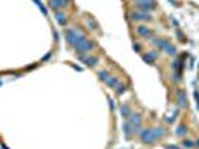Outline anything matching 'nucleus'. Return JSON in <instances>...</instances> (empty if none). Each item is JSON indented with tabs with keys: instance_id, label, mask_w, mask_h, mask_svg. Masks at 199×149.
Segmentation results:
<instances>
[{
	"instance_id": "obj_1",
	"label": "nucleus",
	"mask_w": 199,
	"mask_h": 149,
	"mask_svg": "<svg viewBox=\"0 0 199 149\" xmlns=\"http://www.w3.org/2000/svg\"><path fill=\"white\" fill-rule=\"evenodd\" d=\"M95 48V43L92 42V40L89 39H80L76 45H74V49H76V52L79 54V55H85V54H88V52H91L92 49Z\"/></svg>"
},
{
	"instance_id": "obj_2",
	"label": "nucleus",
	"mask_w": 199,
	"mask_h": 149,
	"mask_svg": "<svg viewBox=\"0 0 199 149\" xmlns=\"http://www.w3.org/2000/svg\"><path fill=\"white\" fill-rule=\"evenodd\" d=\"M65 39L70 45H76L80 39H85V35L79 29H67L65 30Z\"/></svg>"
},
{
	"instance_id": "obj_3",
	"label": "nucleus",
	"mask_w": 199,
	"mask_h": 149,
	"mask_svg": "<svg viewBox=\"0 0 199 149\" xmlns=\"http://www.w3.org/2000/svg\"><path fill=\"white\" fill-rule=\"evenodd\" d=\"M137 8L143 12H150L156 8V0H135Z\"/></svg>"
},
{
	"instance_id": "obj_4",
	"label": "nucleus",
	"mask_w": 199,
	"mask_h": 149,
	"mask_svg": "<svg viewBox=\"0 0 199 149\" xmlns=\"http://www.w3.org/2000/svg\"><path fill=\"white\" fill-rule=\"evenodd\" d=\"M131 19H132V21L140 23V21H152L153 18H152V15H150L149 12L138 11V12H132V14H131Z\"/></svg>"
},
{
	"instance_id": "obj_5",
	"label": "nucleus",
	"mask_w": 199,
	"mask_h": 149,
	"mask_svg": "<svg viewBox=\"0 0 199 149\" xmlns=\"http://www.w3.org/2000/svg\"><path fill=\"white\" fill-rule=\"evenodd\" d=\"M140 136H141V139H143V142H144V143H153V142H156V136H154V133H153V128L141 130Z\"/></svg>"
},
{
	"instance_id": "obj_6",
	"label": "nucleus",
	"mask_w": 199,
	"mask_h": 149,
	"mask_svg": "<svg viewBox=\"0 0 199 149\" xmlns=\"http://www.w3.org/2000/svg\"><path fill=\"white\" fill-rule=\"evenodd\" d=\"M68 5H70V0H49V6L55 11H60Z\"/></svg>"
},
{
	"instance_id": "obj_7",
	"label": "nucleus",
	"mask_w": 199,
	"mask_h": 149,
	"mask_svg": "<svg viewBox=\"0 0 199 149\" xmlns=\"http://www.w3.org/2000/svg\"><path fill=\"white\" fill-rule=\"evenodd\" d=\"M79 60L83 61L85 64H88V66H91V67L97 66L98 63V57H94V55H79Z\"/></svg>"
},
{
	"instance_id": "obj_8",
	"label": "nucleus",
	"mask_w": 199,
	"mask_h": 149,
	"mask_svg": "<svg viewBox=\"0 0 199 149\" xmlns=\"http://www.w3.org/2000/svg\"><path fill=\"white\" fill-rule=\"evenodd\" d=\"M137 35L141 36V37H150V36L153 35V31L149 29V27H146V25H140V27H137Z\"/></svg>"
},
{
	"instance_id": "obj_9",
	"label": "nucleus",
	"mask_w": 199,
	"mask_h": 149,
	"mask_svg": "<svg viewBox=\"0 0 199 149\" xmlns=\"http://www.w3.org/2000/svg\"><path fill=\"white\" fill-rule=\"evenodd\" d=\"M129 124H131L134 128H135V127H140L141 125V115L140 113H131L129 115Z\"/></svg>"
},
{
	"instance_id": "obj_10",
	"label": "nucleus",
	"mask_w": 199,
	"mask_h": 149,
	"mask_svg": "<svg viewBox=\"0 0 199 149\" xmlns=\"http://www.w3.org/2000/svg\"><path fill=\"white\" fill-rule=\"evenodd\" d=\"M177 102H178V106H180V108H186V106H187V97H186V92L180 90V91H178V100H177Z\"/></svg>"
},
{
	"instance_id": "obj_11",
	"label": "nucleus",
	"mask_w": 199,
	"mask_h": 149,
	"mask_svg": "<svg viewBox=\"0 0 199 149\" xmlns=\"http://www.w3.org/2000/svg\"><path fill=\"white\" fill-rule=\"evenodd\" d=\"M143 58H144V61H147L149 64H153L154 60L158 58V52H156V51H150V52H147Z\"/></svg>"
},
{
	"instance_id": "obj_12",
	"label": "nucleus",
	"mask_w": 199,
	"mask_h": 149,
	"mask_svg": "<svg viewBox=\"0 0 199 149\" xmlns=\"http://www.w3.org/2000/svg\"><path fill=\"white\" fill-rule=\"evenodd\" d=\"M152 42H153L154 45H156V46H158V48H159L160 51H164V49H165V48H166V45L170 43V42H168V40H166V39H156V37H154V39L152 40Z\"/></svg>"
},
{
	"instance_id": "obj_13",
	"label": "nucleus",
	"mask_w": 199,
	"mask_h": 149,
	"mask_svg": "<svg viewBox=\"0 0 199 149\" xmlns=\"http://www.w3.org/2000/svg\"><path fill=\"white\" fill-rule=\"evenodd\" d=\"M55 18H57V21L60 25H67V17H65V14H63L61 11H57Z\"/></svg>"
},
{
	"instance_id": "obj_14",
	"label": "nucleus",
	"mask_w": 199,
	"mask_h": 149,
	"mask_svg": "<svg viewBox=\"0 0 199 149\" xmlns=\"http://www.w3.org/2000/svg\"><path fill=\"white\" fill-rule=\"evenodd\" d=\"M106 82H107V85L110 86V88H113V90H116V88H118V85L120 84L119 79H118V78H114V76H110V78H108Z\"/></svg>"
},
{
	"instance_id": "obj_15",
	"label": "nucleus",
	"mask_w": 199,
	"mask_h": 149,
	"mask_svg": "<svg viewBox=\"0 0 199 149\" xmlns=\"http://www.w3.org/2000/svg\"><path fill=\"white\" fill-rule=\"evenodd\" d=\"M153 133H154V136H156V139L164 137V136H165V128H162V127H156V128H153Z\"/></svg>"
},
{
	"instance_id": "obj_16",
	"label": "nucleus",
	"mask_w": 199,
	"mask_h": 149,
	"mask_svg": "<svg viewBox=\"0 0 199 149\" xmlns=\"http://www.w3.org/2000/svg\"><path fill=\"white\" fill-rule=\"evenodd\" d=\"M164 51H165L166 54H168V55H175V54H177V48H175L174 45L168 43V45H166V48L164 49Z\"/></svg>"
},
{
	"instance_id": "obj_17",
	"label": "nucleus",
	"mask_w": 199,
	"mask_h": 149,
	"mask_svg": "<svg viewBox=\"0 0 199 149\" xmlns=\"http://www.w3.org/2000/svg\"><path fill=\"white\" fill-rule=\"evenodd\" d=\"M86 24H89V25H91V29H92V30H97V29H98V24H97V21H95L94 18H91V17H88V18H86Z\"/></svg>"
},
{
	"instance_id": "obj_18",
	"label": "nucleus",
	"mask_w": 199,
	"mask_h": 149,
	"mask_svg": "<svg viewBox=\"0 0 199 149\" xmlns=\"http://www.w3.org/2000/svg\"><path fill=\"white\" fill-rule=\"evenodd\" d=\"M98 76H100L101 80H107L108 78H110V74H108L107 70H100V72H98Z\"/></svg>"
},
{
	"instance_id": "obj_19",
	"label": "nucleus",
	"mask_w": 199,
	"mask_h": 149,
	"mask_svg": "<svg viewBox=\"0 0 199 149\" xmlns=\"http://www.w3.org/2000/svg\"><path fill=\"white\" fill-rule=\"evenodd\" d=\"M177 136H180V137H183V136H186V127L184 125H178L177 127Z\"/></svg>"
},
{
	"instance_id": "obj_20",
	"label": "nucleus",
	"mask_w": 199,
	"mask_h": 149,
	"mask_svg": "<svg viewBox=\"0 0 199 149\" xmlns=\"http://www.w3.org/2000/svg\"><path fill=\"white\" fill-rule=\"evenodd\" d=\"M120 113H122V116H125V118H129V115H131V112H129V108H128V106H122Z\"/></svg>"
},
{
	"instance_id": "obj_21",
	"label": "nucleus",
	"mask_w": 199,
	"mask_h": 149,
	"mask_svg": "<svg viewBox=\"0 0 199 149\" xmlns=\"http://www.w3.org/2000/svg\"><path fill=\"white\" fill-rule=\"evenodd\" d=\"M181 66L183 64L178 61V60H175L174 63H172V69H174V72H181Z\"/></svg>"
},
{
	"instance_id": "obj_22",
	"label": "nucleus",
	"mask_w": 199,
	"mask_h": 149,
	"mask_svg": "<svg viewBox=\"0 0 199 149\" xmlns=\"http://www.w3.org/2000/svg\"><path fill=\"white\" fill-rule=\"evenodd\" d=\"M131 124H129V122H125V125H123V130H125V133H126V136H128V137H129V136H131Z\"/></svg>"
},
{
	"instance_id": "obj_23",
	"label": "nucleus",
	"mask_w": 199,
	"mask_h": 149,
	"mask_svg": "<svg viewBox=\"0 0 199 149\" xmlns=\"http://www.w3.org/2000/svg\"><path fill=\"white\" fill-rule=\"evenodd\" d=\"M125 91H126V86L122 85V84H119V85H118V88H116V92H118V94H123Z\"/></svg>"
},
{
	"instance_id": "obj_24",
	"label": "nucleus",
	"mask_w": 199,
	"mask_h": 149,
	"mask_svg": "<svg viewBox=\"0 0 199 149\" xmlns=\"http://www.w3.org/2000/svg\"><path fill=\"white\" fill-rule=\"evenodd\" d=\"M183 146H184V148H193V146H195V142H192V140H184Z\"/></svg>"
},
{
	"instance_id": "obj_25",
	"label": "nucleus",
	"mask_w": 199,
	"mask_h": 149,
	"mask_svg": "<svg viewBox=\"0 0 199 149\" xmlns=\"http://www.w3.org/2000/svg\"><path fill=\"white\" fill-rule=\"evenodd\" d=\"M134 49H137V51H141V45H140V43H134Z\"/></svg>"
},
{
	"instance_id": "obj_26",
	"label": "nucleus",
	"mask_w": 199,
	"mask_h": 149,
	"mask_svg": "<svg viewBox=\"0 0 199 149\" xmlns=\"http://www.w3.org/2000/svg\"><path fill=\"white\" fill-rule=\"evenodd\" d=\"M168 149H180L178 146H175V145H171V146H168Z\"/></svg>"
},
{
	"instance_id": "obj_27",
	"label": "nucleus",
	"mask_w": 199,
	"mask_h": 149,
	"mask_svg": "<svg viewBox=\"0 0 199 149\" xmlns=\"http://www.w3.org/2000/svg\"><path fill=\"white\" fill-rule=\"evenodd\" d=\"M195 145H196V146H198V148H199V139H198V140H196V143H195Z\"/></svg>"
}]
</instances>
